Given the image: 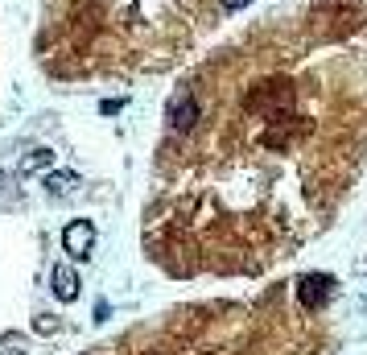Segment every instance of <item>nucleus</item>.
I'll list each match as a JSON object with an SVG mask.
<instances>
[{
	"mask_svg": "<svg viewBox=\"0 0 367 355\" xmlns=\"http://www.w3.org/2000/svg\"><path fill=\"white\" fill-rule=\"evenodd\" d=\"M91 244H95V223H91V219H75V223H66V232H62V248H66L75 260L91 257Z\"/></svg>",
	"mask_w": 367,
	"mask_h": 355,
	"instance_id": "f257e3e1",
	"label": "nucleus"
},
{
	"mask_svg": "<svg viewBox=\"0 0 367 355\" xmlns=\"http://www.w3.org/2000/svg\"><path fill=\"white\" fill-rule=\"evenodd\" d=\"M165 116H170V128H174V133H190L194 120H198V99H194L190 91H182V96L170 99V112H165Z\"/></svg>",
	"mask_w": 367,
	"mask_h": 355,
	"instance_id": "f03ea898",
	"label": "nucleus"
},
{
	"mask_svg": "<svg viewBox=\"0 0 367 355\" xmlns=\"http://www.w3.org/2000/svg\"><path fill=\"white\" fill-rule=\"evenodd\" d=\"M330 294H334V281H330L326 273H314V277H306V281L297 285V297H301V306H309V310L326 306Z\"/></svg>",
	"mask_w": 367,
	"mask_h": 355,
	"instance_id": "7ed1b4c3",
	"label": "nucleus"
},
{
	"mask_svg": "<svg viewBox=\"0 0 367 355\" xmlns=\"http://www.w3.org/2000/svg\"><path fill=\"white\" fill-rule=\"evenodd\" d=\"M54 297H62V302H75L78 297V273L75 269H66V264L54 269Z\"/></svg>",
	"mask_w": 367,
	"mask_h": 355,
	"instance_id": "20e7f679",
	"label": "nucleus"
},
{
	"mask_svg": "<svg viewBox=\"0 0 367 355\" xmlns=\"http://www.w3.org/2000/svg\"><path fill=\"white\" fill-rule=\"evenodd\" d=\"M50 161H54V153H50V149H33L29 158L21 161V174H33V170H46Z\"/></svg>",
	"mask_w": 367,
	"mask_h": 355,
	"instance_id": "39448f33",
	"label": "nucleus"
},
{
	"mask_svg": "<svg viewBox=\"0 0 367 355\" xmlns=\"http://www.w3.org/2000/svg\"><path fill=\"white\" fill-rule=\"evenodd\" d=\"M75 182H78L75 174H50V178H46V190H50V195H71V190H75Z\"/></svg>",
	"mask_w": 367,
	"mask_h": 355,
	"instance_id": "423d86ee",
	"label": "nucleus"
},
{
	"mask_svg": "<svg viewBox=\"0 0 367 355\" xmlns=\"http://www.w3.org/2000/svg\"><path fill=\"white\" fill-rule=\"evenodd\" d=\"M244 4H248V0H223V9H232V13L235 9H244Z\"/></svg>",
	"mask_w": 367,
	"mask_h": 355,
	"instance_id": "0eeeda50",
	"label": "nucleus"
},
{
	"mask_svg": "<svg viewBox=\"0 0 367 355\" xmlns=\"http://www.w3.org/2000/svg\"><path fill=\"white\" fill-rule=\"evenodd\" d=\"M0 186H4V174H0Z\"/></svg>",
	"mask_w": 367,
	"mask_h": 355,
	"instance_id": "6e6552de",
	"label": "nucleus"
}]
</instances>
